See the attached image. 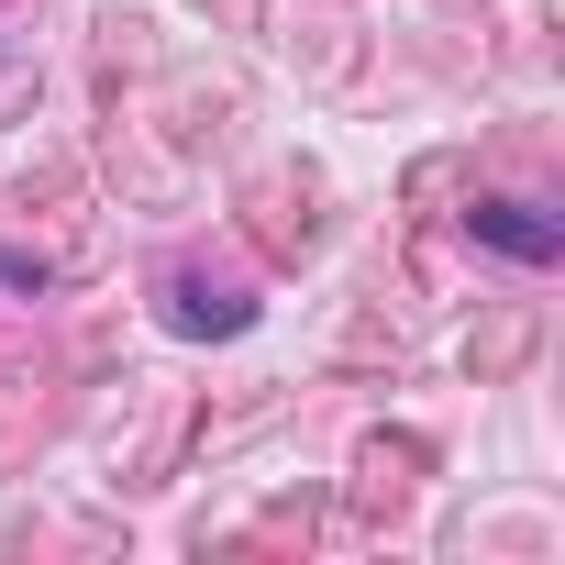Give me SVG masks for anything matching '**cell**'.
I'll return each instance as SVG.
<instances>
[{"instance_id":"6da1fadb","label":"cell","mask_w":565,"mask_h":565,"mask_svg":"<svg viewBox=\"0 0 565 565\" xmlns=\"http://www.w3.org/2000/svg\"><path fill=\"white\" fill-rule=\"evenodd\" d=\"M477 244H499V255H521V266H543L565 233L554 222H532V211H510V200H477Z\"/></svg>"}]
</instances>
